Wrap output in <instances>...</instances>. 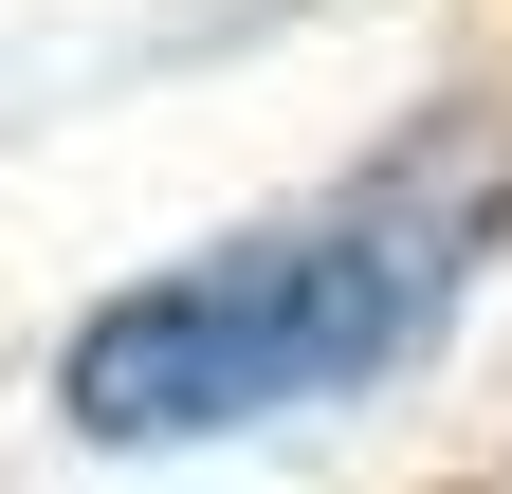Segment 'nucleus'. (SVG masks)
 <instances>
[{
    "instance_id": "f257e3e1",
    "label": "nucleus",
    "mask_w": 512,
    "mask_h": 494,
    "mask_svg": "<svg viewBox=\"0 0 512 494\" xmlns=\"http://www.w3.org/2000/svg\"><path fill=\"white\" fill-rule=\"evenodd\" d=\"M494 238H512V129H403L330 202L256 220L220 257L147 275V293H110L74 330V366H55V403L92 440H238V421L348 403L476 293Z\"/></svg>"
}]
</instances>
